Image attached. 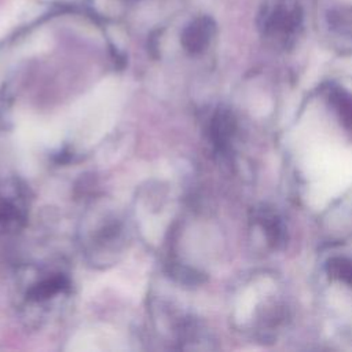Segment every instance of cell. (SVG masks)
Wrapping results in <instances>:
<instances>
[{
	"label": "cell",
	"mask_w": 352,
	"mask_h": 352,
	"mask_svg": "<svg viewBox=\"0 0 352 352\" xmlns=\"http://www.w3.org/2000/svg\"><path fill=\"white\" fill-rule=\"evenodd\" d=\"M21 275L18 305L26 320L41 323L70 297V279L59 270L28 268Z\"/></svg>",
	"instance_id": "6da1fadb"
},
{
	"label": "cell",
	"mask_w": 352,
	"mask_h": 352,
	"mask_svg": "<svg viewBox=\"0 0 352 352\" xmlns=\"http://www.w3.org/2000/svg\"><path fill=\"white\" fill-rule=\"evenodd\" d=\"M30 190L18 177H0V232L19 231L29 214Z\"/></svg>",
	"instance_id": "7a4b0ae2"
},
{
	"label": "cell",
	"mask_w": 352,
	"mask_h": 352,
	"mask_svg": "<svg viewBox=\"0 0 352 352\" xmlns=\"http://www.w3.org/2000/svg\"><path fill=\"white\" fill-rule=\"evenodd\" d=\"M209 132L216 150L220 153L228 151L235 132V120L232 113L226 107H219L210 120Z\"/></svg>",
	"instance_id": "3957f363"
},
{
	"label": "cell",
	"mask_w": 352,
	"mask_h": 352,
	"mask_svg": "<svg viewBox=\"0 0 352 352\" xmlns=\"http://www.w3.org/2000/svg\"><path fill=\"white\" fill-rule=\"evenodd\" d=\"M297 25H298L297 11L279 8L276 11H272L267 16L264 29L272 37L287 38L292 33H294Z\"/></svg>",
	"instance_id": "277c9868"
},
{
	"label": "cell",
	"mask_w": 352,
	"mask_h": 352,
	"mask_svg": "<svg viewBox=\"0 0 352 352\" xmlns=\"http://www.w3.org/2000/svg\"><path fill=\"white\" fill-rule=\"evenodd\" d=\"M329 100L334 111L338 114L342 125L352 132V94L342 88H331L329 92Z\"/></svg>",
	"instance_id": "5b68a950"
},
{
	"label": "cell",
	"mask_w": 352,
	"mask_h": 352,
	"mask_svg": "<svg viewBox=\"0 0 352 352\" xmlns=\"http://www.w3.org/2000/svg\"><path fill=\"white\" fill-rule=\"evenodd\" d=\"M260 226L263 227L268 241L274 245L278 246L280 243H283L285 241V227L282 220L274 214L272 212L268 210H261L258 217H257Z\"/></svg>",
	"instance_id": "8992f818"
},
{
	"label": "cell",
	"mask_w": 352,
	"mask_h": 352,
	"mask_svg": "<svg viewBox=\"0 0 352 352\" xmlns=\"http://www.w3.org/2000/svg\"><path fill=\"white\" fill-rule=\"evenodd\" d=\"M324 268L329 278L342 282L352 287V258L331 257L327 260Z\"/></svg>",
	"instance_id": "52a82bcc"
}]
</instances>
